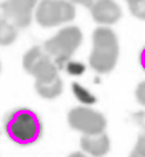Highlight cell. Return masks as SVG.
I'll return each instance as SVG.
<instances>
[{
	"instance_id": "3957f363",
	"label": "cell",
	"mask_w": 145,
	"mask_h": 157,
	"mask_svg": "<svg viewBox=\"0 0 145 157\" xmlns=\"http://www.w3.org/2000/svg\"><path fill=\"white\" fill-rule=\"evenodd\" d=\"M83 42V33L78 26L71 25L63 28L53 37L43 44L46 52L54 63L63 65L74 54Z\"/></svg>"
},
{
	"instance_id": "ffe728a7",
	"label": "cell",
	"mask_w": 145,
	"mask_h": 157,
	"mask_svg": "<svg viewBox=\"0 0 145 157\" xmlns=\"http://www.w3.org/2000/svg\"><path fill=\"white\" fill-rule=\"evenodd\" d=\"M127 1V4H131V2H133V1H135V0H126Z\"/></svg>"
},
{
	"instance_id": "2e32d148",
	"label": "cell",
	"mask_w": 145,
	"mask_h": 157,
	"mask_svg": "<svg viewBox=\"0 0 145 157\" xmlns=\"http://www.w3.org/2000/svg\"><path fill=\"white\" fill-rule=\"evenodd\" d=\"M139 63H140L142 68L145 71V47H143L140 53H139Z\"/></svg>"
},
{
	"instance_id": "9a60e30c",
	"label": "cell",
	"mask_w": 145,
	"mask_h": 157,
	"mask_svg": "<svg viewBox=\"0 0 145 157\" xmlns=\"http://www.w3.org/2000/svg\"><path fill=\"white\" fill-rule=\"evenodd\" d=\"M101 0H79V4H82L83 6H85L86 9H89V10H91L92 7L96 5V4H98Z\"/></svg>"
},
{
	"instance_id": "9c48e42d",
	"label": "cell",
	"mask_w": 145,
	"mask_h": 157,
	"mask_svg": "<svg viewBox=\"0 0 145 157\" xmlns=\"http://www.w3.org/2000/svg\"><path fill=\"white\" fill-rule=\"evenodd\" d=\"M35 90L42 98L53 100L63 94L64 83L60 77L49 82H35Z\"/></svg>"
},
{
	"instance_id": "d6986e66",
	"label": "cell",
	"mask_w": 145,
	"mask_h": 157,
	"mask_svg": "<svg viewBox=\"0 0 145 157\" xmlns=\"http://www.w3.org/2000/svg\"><path fill=\"white\" fill-rule=\"evenodd\" d=\"M68 1H71L73 4H79V0H68Z\"/></svg>"
},
{
	"instance_id": "4fadbf2b",
	"label": "cell",
	"mask_w": 145,
	"mask_h": 157,
	"mask_svg": "<svg viewBox=\"0 0 145 157\" xmlns=\"http://www.w3.org/2000/svg\"><path fill=\"white\" fill-rule=\"evenodd\" d=\"M134 95H135L137 101L142 105L145 107V80H143L142 83H139V84L137 85Z\"/></svg>"
},
{
	"instance_id": "277c9868",
	"label": "cell",
	"mask_w": 145,
	"mask_h": 157,
	"mask_svg": "<svg viewBox=\"0 0 145 157\" xmlns=\"http://www.w3.org/2000/svg\"><path fill=\"white\" fill-rule=\"evenodd\" d=\"M76 7L68 0H41L35 10V21L42 28H53L73 21Z\"/></svg>"
},
{
	"instance_id": "8992f818",
	"label": "cell",
	"mask_w": 145,
	"mask_h": 157,
	"mask_svg": "<svg viewBox=\"0 0 145 157\" xmlns=\"http://www.w3.org/2000/svg\"><path fill=\"white\" fill-rule=\"evenodd\" d=\"M37 0H5L1 4L2 18L11 22L18 29L28 28L32 22Z\"/></svg>"
},
{
	"instance_id": "5b68a950",
	"label": "cell",
	"mask_w": 145,
	"mask_h": 157,
	"mask_svg": "<svg viewBox=\"0 0 145 157\" xmlns=\"http://www.w3.org/2000/svg\"><path fill=\"white\" fill-rule=\"evenodd\" d=\"M67 122L71 128L83 134H100L107 127L105 115L88 107L72 108L67 114Z\"/></svg>"
},
{
	"instance_id": "e0dca14e",
	"label": "cell",
	"mask_w": 145,
	"mask_h": 157,
	"mask_svg": "<svg viewBox=\"0 0 145 157\" xmlns=\"http://www.w3.org/2000/svg\"><path fill=\"white\" fill-rule=\"evenodd\" d=\"M67 157H88L85 154H83V152H80V151H77V152H72L71 155H68Z\"/></svg>"
},
{
	"instance_id": "52a82bcc",
	"label": "cell",
	"mask_w": 145,
	"mask_h": 157,
	"mask_svg": "<svg viewBox=\"0 0 145 157\" xmlns=\"http://www.w3.org/2000/svg\"><path fill=\"white\" fill-rule=\"evenodd\" d=\"M90 12L93 21L103 25H110L116 23L122 16L121 7L114 0H101L92 7Z\"/></svg>"
},
{
	"instance_id": "6da1fadb",
	"label": "cell",
	"mask_w": 145,
	"mask_h": 157,
	"mask_svg": "<svg viewBox=\"0 0 145 157\" xmlns=\"http://www.w3.org/2000/svg\"><path fill=\"white\" fill-rule=\"evenodd\" d=\"M4 130L9 139L22 146L37 143L43 134V125L39 114L30 108H17L4 119Z\"/></svg>"
},
{
	"instance_id": "ba28073f",
	"label": "cell",
	"mask_w": 145,
	"mask_h": 157,
	"mask_svg": "<svg viewBox=\"0 0 145 157\" xmlns=\"http://www.w3.org/2000/svg\"><path fill=\"white\" fill-rule=\"evenodd\" d=\"M80 147L92 157H103L110 151V139L105 132L100 134H83Z\"/></svg>"
},
{
	"instance_id": "7a4b0ae2",
	"label": "cell",
	"mask_w": 145,
	"mask_h": 157,
	"mask_svg": "<svg viewBox=\"0 0 145 157\" xmlns=\"http://www.w3.org/2000/svg\"><path fill=\"white\" fill-rule=\"evenodd\" d=\"M120 54L118 37L107 26H98L92 33V49L89 65L98 73H108L116 66Z\"/></svg>"
},
{
	"instance_id": "7c38bea8",
	"label": "cell",
	"mask_w": 145,
	"mask_h": 157,
	"mask_svg": "<svg viewBox=\"0 0 145 157\" xmlns=\"http://www.w3.org/2000/svg\"><path fill=\"white\" fill-rule=\"evenodd\" d=\"M130 12L138 19L145 21V0H135L128 4Z\"/></svg>"
},
{
	"instance_id": "5bb4252c",
	"label": "cell",
	"mask_w": 145,
	"mask_h": 157,
	"mask_svg": "<svg viewBox=\"0 0 145 157\" xmlns=\"http://www.w3.org/2000/svg\"><path fill=\"white\" fill-rule=\"evenodd\" d=\"M133 150H134L135 152H138L139 155H142V156L145 157V133L138 137L137 143L134 145Z\"/></svg>"
},
{
	"instance_id": "30bf717a",
	"label": "cell",
	"mask_w": 145,
	"mask_h": 157,
	"mask_svg": "<svg viewBox=\"0 0 145 157\" xmlns=\"http://www.w3.org/2000/svg\"><path fill=\"white\" fill-rule=\"evenodd\" d=\"M49 54L46 52L44 47L42 46H35L32 48H30L23 56V67L29 75H31V72L34 71V68L36 66L41 64L43 60L49 59Z\"/></svg>"
},
{
	"instance_id": "8fae6325",
	"label": "cell",
	"mask_w": 145,
	"mask_h": 157,
	"mask_svg": "<svg viewBox=\"0 0 145 157\" xmlns=\"http://www.w3.org/2000/svg\"><path fill=\"white\" fill-rule=\"evenodd\" d=\"M18 36V28L11 22L1 18L0 22V44L2 47L10 46L17 40Z\"/></svg>"
},
{
	"instance_id": "ac0fdd59",
	"label": "cell",
	"mask_w": 145,
	"mask_h": 157,
	"mask_svg": "<svg viewBox=\"0 0 145 157\" xmlns=\"http://www.w3.org/2000/svg\"><path fill=\"white\" fill-rule=\"evenodd\" d=\"M130 157H144V156H142V155H139L138 152H135L134 150H132V152L130 154Z\"/></svg>"
}]
</instances>
